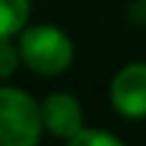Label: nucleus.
<instances>
[{
	"label": "nucleus",
	"instance_id": "nucleus-1",
	"mask_svg": "<svg viewBox=\"0 0 146 146\" xmlns=\"http://www.w3.org/2000/svg\"><path fill=\"white\" fill-rule=\"evenodd\" d=\"M15 41H18L23 64L36 74L56 77V74H64L72 67L74 44L62 28H56L51 23L26 26L15 36Z\"/></svg>",
	"mask_w": 146,
	"mask_h": 146
},
{
	"label": "nucleus",
	"instance_id": "nucleus-2",
	"mask_svg": "<svg viewBox=\"0 0 146 146\" xmlns=\"http://www.w3.org/2000/svg\"><path fill=\"white\" fill-rule=\"evenodd\" d=\"M44 133L41 103L18 87H0V146H33Z\"/></svg>",
	"mask_w": 146,
	"mask_h": 146
},
{
	"label": "nucleus",
	"instance_id": "nucleus-3",
	"mask_svg": "<svg viewBox=\"0 0 146 146\" xmlns=\"http://www.w3.org/2000/svg\"><path fill=\"white\" fill-rule=\"evenodd\" d=\"M110 103L123 118H146V62H131L115 72L110 82Z\"/></svg>",
	"mask_w": 146,
	"mask_h": 146
},
{
	"label": "nucleus",
	"instance_id": "nucleus-4",
	"mask_svg": "<svg viewBox=\"0 0 146 146\" xmlns=\"http://www.w3.org/2000/svg\"><path fill=\"white\" fill-rule=\"evenodd\" d=\"M41 123H44L46 133L64 139V141H72L85 128V113H82L80 100L69 92L46 95L41 100Z\"/></svg>",
	"mask_w": 146,
	"mask_h": 146
},
{
	"label": "nucleus",
	"instance_id": "nucleus-5",
	"mask_svg": "<svg viewBox=\"0 0 146 146\" xmlns=\"http://www.w3.org/2000/svg\"><path fill=\"white\" fill-rule=\"evenodd\" d=\"M31 15V0H0V38H15Z\"/></svg>",
	"mask_w": 146,
	"mask_h": 146
},
{
	"label": "nucleus",
	"instance_id": "nucleus-6",
	"mask_svg": "<svg viewBox=\"0 0 146 146\" xmlns=\"http://www.w3.org/2000/svg\"><path fill=\"white\" fill-rule=\"evenodd\" d=\"M23 64L21 49L15 38H0V80H8L15 74V69Z\"/></svg>",
	"mask_w": 146,
	"mask_h": 146
},
{
	"label": "nucleus",
	"instance_id": "nucleus-7",
	"mask_svg": "<svg viewBox=\"0 0 146 146\" xmlns=\"http://www.w3.org/2000/svg\"><path fill=\"white\" fill-rule=\"evenodd\" d=\"M69 144H72V146H121V139L113 136V133H108V131L85 126Z\"/></svg>",
	"mask_w": 146,
	"mask_h": 146
}]
</instances>
